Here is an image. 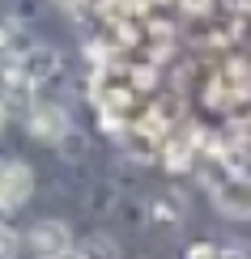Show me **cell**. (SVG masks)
I'll return each mask as SVG.
<instances>
[{
  "instance_id": "8992f818",
  "label": "cell",
  "mask_w": 251,
  "mask_h": 259,
  "mask_svg": "<svg viewBox=\"0 0 251 259\" xmlns=\"http://www.w3.org/2000/svg\"><path fill=\"white\" fill-rule=\"evenodd\" d=\"M77 255H81V259H115V246L106 242V238H90Z\"/></svg>"
},
{
  "instance_id": "9c48e42d",
  "label": "cell",
  "mask_w": 251,
  "mask_h": 259,
  "mask_svg": "<svg viewBox=\"0 0 251 259\" xmlns=\"http://www.w3.org/2000/svg\"><path fill=\"white\" fill-rule=\"evenodd\" d=\"M5 119H9V111H5V102H0V132H5Z\"/></svg>"
},
{
  "instance_id": "5b68a950",
  "label": "cell",
  "mask_w": 251,
  "mask_h": 259,
  "mask_svg": "<svg viewBox=\"0 0 251 259\" xmlns=\"http://www.w3.org/2000/svg\"><path fill=\"white\" fill-rule=\"evenodd\" d=\"M56 68H60V60H56V51H51V47H30L21 60L9 64V72H13L17 81H26L30 90H39V85L47 81Z\"/></svg>"
},
{
  "instance_id": "6da1fadb",
  "label": "cell",
  "mask_w": 251,
  "mask_h": 259,
  "mask_svg": "<svg viewBox=\"0 0 251 259\" xmlns=\"http://www.w3.org/2000/svg\"><path fill=\"white\" fill-rule=\"evenodd\" d=\"M209 191H213V204L226 212V217H238V221H251V179L230 170L226 179H209Z\"/></svg>"
},
{
  "instance_id": "8fae6325",
  "label": "cell",
  "mask_w": 251,
  "mask_h": 259,
  "mask_svg": "<svg viewBox=\"0 0 251 259\" xmlns=\"http://www.w3.org/2000/svg\"><path fill=\"white\" fill-rule=\"evenodd\" d=\"M0 47H5V26H0Z\"/></svg>"
},
{
  "instance_id": "52a82bcc",
  "label": "cell",
  "mask_w": 251,
  "mask_h": 259,
  "mask_svg": "<svg viewBox=\"0 0 251 259\" xmlns=\"http://www.w3.org/2000/svg\"><path fill=\"white\" fill-rule=\"evenodd\" d=\"M13 251H17V234L9 230V225H0V259H9Z\"/></svg>"
},
{
  "instance_id": "30bf717a",
  "label": "cell",
  "mask_w": 251,
  "mask_h": 259,
  "mask_svg": "<svg viewBox=\"0 0 251 259\" xmlns=\"http://www.w3.org/2000/svg\"><path fill=\"white\" fill-rule=\"evenodd\" d=\"M64 259H81V255H77V251H68V255H64Z\"/></svg>"
},
{
  "instance_id": "7a4b0ae2",
  "label": "cell",
  "mask_w": 251,
  "mask_h": 259,
  "mask_svg": "<svg viewBox=\"0 0 251 259\" xmlns=\"http://www.w3.org/2000/svg\"><path fill=\"white\" fill-rule=\"evenodd\" d=\"M30 196H34V170L17 157L0 161V212H17Z\"/></svg>"
},
{
  "instance_id": "277c9868",
  "label": "cell",
  "mask_w": 251,
  "mask_h": 259,
  "mask_svg": "<svg viewBox=\"0 0 251 259\" xmlns=\"http://www.w3.org/2000/svg\"><path fill=\"white\" fill-rule=\"evenodd\" d=\"M26 242H30V251L43 255V259H64L73 251V230L64 221H39Z\"/></svg>"
},
{
  "instance_id": "ba28073f",
  "label": "cell",
  "mask_w": 251,
  "mask_h": 259,
  "mask_svg": "<svg viewBox=\"0 0 251 259\" xmlns=\"http://www.w3.org/2000/svg\"><path fill=\"white\" fill-rule=\"evenodd\" d=\"M56 5H64V9H81L85 0H56Z\"/></svg>"
},
{
  "instance_id": "3957f363",
  "label": "cell",
  "mask_w": 251,
  "mask_h": 259,
  "mask_svg": "<svg viewBox=\"0 0 251 259\" xmlns=\"http://www.w3.org/2000/svg\"><path fill=\"white\" fill-rule=\"evenodd\" d=\"M68 111L64 106H56V102H34L26 111V132L34 136V140H43V145H56V140H64L68 136Z\"/></svg>"
}]
</instances>
